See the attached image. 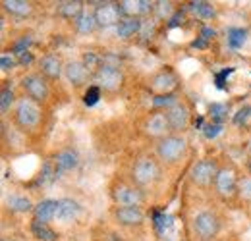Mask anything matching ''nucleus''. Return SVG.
Listing matches in <instances>:
<instances>
[{
    "mask_svg": "<svg viewBox=\"0 0 251 241\" xmlns=\"http://www.w3.org/2000/svg\"><path fill=\"white\" fill-rule=\"evenodd\" d=\"M209 114L213 118V123H222L224 118L228 116V106L226 104H220V102H213L209 106Z\"/></svg>",
    "mask_w": 251,
    "mask_h": 241,
    "instance_id": "obj_30",
    "label": "nucleus"
},
{
    "mask_svg": "<svg viewBox=\"0 0 251 241\" xmlns=\"http://www.w3.org/2000/svg\"><path fill=\"white\" fill-rule=\"evenodd\" d=\"M158 176H160V168H158L157 160L147 158V156L139 158L131 170V180L137 185H149V183L157 181Z\"/></svg>",
    "mask_w": 251,
    "mask_h": 241,
    "instance_id": "obj_1",
    "label": "nucleus"
},
{
    "mask_svg": "<svg viewBox=\"0 0 251 241\" xmlns=\"http://www.w3.org/2000/svg\"><path fill=\"white\" fill-rule=\"evenodd\" d=\"M22 85H24V89L27 91V95L31 96L33 100L43 102V100L49 98V85H47V81H45L41 75H37V73L25 75V77L22 79Z\"/></svg>",
    "mask_w": 251,
    "mask_h": 241,
    "instance_id": "obj_7",
    "label": "nucleus"
},
{
    "mask_svg": "<svg viewBox=\"0 0 251 241\" xmlns=\"http://www.w3.org/2000/svg\"><path fill=\"white\" fill-rule=\"evenodd\" d=\"M35 220H39V222H49V220H52V218H56V212H58V201H54V199H45V201H41L39 205H35Z\"/></svg>",
    "mask_w": 251,
    "mask_h": 241,
    "instance_id": "obj_13",
    "label": "nucleus"
},
{
    "mask_svg": "<svg viewBox=\"0 0 251 241\" xmlns=\"http://www.w3.org/2000/svg\"><path fill=\"white\" fill-rule=\"evenodd\" d=\"M16 118H18V123L22 125V127H35L39 120H41V110H39V106L29 100V98H24L20 104H18V108H16Z\"/></svg>",
    "mask_w": 251,
    "mask_h": 241,
    "instance_id": "obj_6",
    "label": "nucleus"
},
{
    "mask_svg": "<svg viewBox=\"0 0 251 241\" xmlns=\"http://www.w3.org/2000/svg\"><path fill=\"white\" fill-rule=\"evenodd\" d=\"M232 72H234V68H228V70H222L220 73H217V87H220V89L224 87V81H226V77H228Z\"/></svg>",
    "mask_w": 251,
    "mask_h": 241,
    "instance_id": "obj_40",
    "label": "nucleus"
},
{
    "mask_svg": "<svg viewBox=\"0 0 251 241\" xmlns=\"http://www.w3.org/2000/svg\"><path fill=\"white\" fill-rule=\"evenodd\" d=\"M250 118H251V106H244V108H240L238 114L234 116V123H236V125H242V123H246Z\"/></svg>",
    "mask_w": 251,
    "mask_h": 241,
    "instance_id": "obj_36",
    "label": "nucleus"
},
{
    "mask_svg": "<svg viewBox=\"0 0 251 241\" xmlns=\"http://www.w3.org/2000/svg\"><path fill=\"white\" fill-rule=\"evenodd\" d=\"M16 58L12 56V54H2V58H0V68L4 70V72H8V70H12V68H16Z\"/></svg>",
    "mask_w": 251,
    "mask_h": 241,
    "instance_id": "obj_38",
    "label": "nucleus"
},
{
    "mask_svg": "<svg viewBox=\"0 0 251 241\" xmlns=\"http://www.w3.org/2000/svg\"><path fill=\"white\" fill-rule=\"evenodd\" d=\"M122 6L120 4H112V2H106V4H100L95 12V20L99 25H112V24H120L122 20Z\"/></svg>",
    "mask_w": 251,
    "mask_h": 241,
    "instance_id": "obj_8",
    "label": "nucleus"
},
{
    "mask_svg": "<svg viewBox=\"0 0 251 241\" xmlns=\"http://www.w3.org/2000/svg\"><path fill=\"white\" fill-rule=\"evenodd\" d=\"M184 152H186V139L180 135L164 137L157 145V154L166 162H176Z\"/></svg>",
    "mask_w": 251,
    "mask_h": 241,
    "instance_id": "obj_2",
    "label": "nucleus"
},
{
    "mask_svg": "<svg viewBox=\"0 0 251 241\" xmlns=\"http://www.w3.org/2000/svg\"><path fill=\"white\" fill-rule=\"evenodd\" d=\"M116 220L124 226H137L145 220V214L139 207H120L116 211Z\"/></svg>",
    "mask_w": 251,
    "mask_h": 241,
    "instance_id": "obj_12",
    "label": "nucleus"
},
{
    "mask_svg": "<svg viewBox=\"0 0 251 241\" xmlns=\"http://www.w3.org/2000/svg\"><path fill=\"white\" fill-rule=\"evenodd\" d=\"M240 195L244 199H251V178L240 181Z\"/></svg>",
    "mask_w": 251,
    "mask_h": 241,
    "instance_id": "obj_39",
    "label": "nucleus"
},
{
    "mask_svg": "<svg viewBox=\"0 0 251 241\" xmlns=\"http://www.w3.org/2000/svg\"><path fill=\"white\" fill-rule=\"evenodd\" d=\"M217 174H219L217 162L211 160V158H203V160L195 162L193 168H191V172H189L193 183H197V185H207V183H211V181L217 178Z\"/></svg>",
    "mask_w": 251,
    "mask_h": 241,
    "instance_id": "obj_5",
    "label": "nucleus"
},
{
    "mask_svg": "<svg viewBox=\"0 0 251 241\" xmlns=\"http://www.w3.org/2000/svg\"><path fill=\"white\" fill-rule=\"evenodd\" d=\"M31 234L39 241H56V238H58V236H56L45 222H39V220H33Z\"/></svg>",
    "mask_w": 251,
    "mask_h": 241,
    "instance_id": "obj_23",
    "label": "nucleus"
},
{
    "mask_svg": "<svg viewBox=\"0 0 251 241\" xmlns=\"http://www.w3.org/2000/svg\"><path fill=\"white\" fill-rule=\"evenodd\" d=\"M201 37H203L205 41H211V39L217 37V31L213 29V27H203V29H201Z\"/></svg>",
    "mask_w": 251,
    "mask_h": 241,
    "instance_id": "obj_42",
    "label": "nucleus"
},
{
    "mask_svg": "<svg viewBox=\"0 0 251 241\" xmlns=\"http://www.w3.org/2000/svg\"><path fill=\"white\" fill-rule=\"evenodd\" d=\"M81 212V207L77 201L74 199H62L58 201V212H56V220L60 222H72L74 218H77Z\"/></svg>",
    "mask_w": 251,
    "mask_h": 241,
    "instance_id": "obj_14",
    "label": "nucleus"
},
{
    "mask_svg": "<svg viewBox=\"0 0 251 241\" xmlns=\"http://www.w3.org/2000/svg\"><path fill=\"white\" fill-rule=\"evenodd\" d=\"M81 10H83V4L79 0H70V2H62L58 6V12L60 16L68 18V20H77L81 16Z\"/></svg>",
    "mask_w": 251,
    "mask_h": 241,
    "instance_id": "obj_24",
    "label": "nucleus"
},
{
    "mask_svg": "<svg viewBox=\"0 0 251 241\" xmlns=\"http://www.w3.org/2000/svg\"><path fill=\"white\" fill-rule=\"evenodd\" d=\"M215 185H217V191L220 195L228 197L236 191V172L230 170V168H222L219 170L217 178H215Z\"/></svg>",
    "mask_w": 251,
    "mask_h": 241,
    "instance_id": "obj_11",
    "label": "nucleus"
},
{
    "mask_svg": "<svg viewBox=\"0 0 251 241\" xmlns=\"http://www.w3.org/2000/svg\"><path fill=\"white\" fill-rule=\"evenodd\" d=\"M114 201L120 205V207H139L143 203V193L135 187H129V185H120L116 191H114Z\"/></svg>",
    "mask_w": 251,
    "mask_h": 241,
    "instance_id": "obj_10",
    "label": "nucleus"
},
{
    "mask_svg": "<svg viewBox=\"0 0 251 241\" xmlns=\"http://www.w3.org/2000/svg\"><path fill=\"white\" fill-rule=\"evenodd\" d=\"M250 170H251V164H250Z\"/></svg>",
    "mask_w": 251,
    "mask_h": 241,
    "instance_id": "obj_46",
    "label": "nucleus"
},
{
    "mask_svg": "<svg viewBox=\"0 0 251 241\" xmlns=\"http://www.w3.org/2000/svg\"><path fill=\"white\" fill-rule=\"evenodd\" d=\"M122 72L116 68V66H100L95 73V81H97V87L106 91H116L122 85Z\"/></svg>",
    "mask_w": 251,
    "mask_h": 241,
    "instance_id": "obj_4",
    "label": "nucleus"
},
{
    "mask_svg": "<svg viewBox=\"0 0 251 241\" xmlns=\"http://www.w3.org/2000/svg\"><path fill=\"white\" fill-rule=\"evenodd\" d=\"M184 24V14L182 12H176L172 18H170V24H168V27H180Z\"/></svg>",
    "mask_w": 251,
    "mask_h": 241,
    "instance_id": "obj_41",
    "label": "nucleus"
},
{
    "mask_svg": "<svg viewBox=\"0 0 251 241\" xmlns=\"http://www.w3.org/2000/svg\"><path fill=\"white\" fill-rule=\"evenodd\" d=\"M147 133L153 135V137H158V135H164L170 125H168V120H166V114H153L149 120H147Z\"/></svg>",
    "mask_w": 251,
    "mask_h": 241,
    "instance_id": "obj_18",
    "label": "nucleus"
},
{
    "mask_svg": "<svg viewBox=\"0 0 251 241\" xmlns=\"http://www.w3.org/2000/svg\"><path fill=\"white\" fill-rule=\"evenodd\" d=\"M95 25H97V20H95V16H91V14H81L75 20V27H77L79 33H91L95 29Z\"/></svg>",
    "mask_w": 251,
    "mask_h": 241,
    "instance_id": "obj_29",
    "label": "nucleus"
},
{
    "mask_svg": "<svg viewBox=\"0 0 251 241\" xmlns=\"http://www.w3.org/2000/svg\"><path fill=\"white\" fill-rule=\"evenodd\" d=\"M31 62H33L31 52H25V54L20 56V64H24V66H25V64H31Z\"/></svg>",
    "mask_w": 251,
    "mask_h": 241,
    "instance_id": "obj_44",
    "label": "nucleus"
},
{
    "mask_svg": "<svg viewBox=\"0 0 251 241\" xmlns=\"http://www.w3.org/2000/svg\"><path fill=\"white\" fill-rule=\"evenodd\" d=\"M54 164H56L58 172H68V170L75 168L77 166V152L70 151V149L58 152L56 158H54Z\"/></svg>",
    "mask_w": 251,
    "mask_h": 241,
    "instance_id": "obj_20",
    "label": "nucleus"
},
{
    "mask_svg": "<svg viewBox=\"0 0 251 241\" xmlns=\"http://www.w3.org/2000/svg\"><path fill=\"white\" fill-rule=\"evenodd\" d=\"M203 133H205L207 139L219 137L220 133H222V123H209V125H205V127H203Z\"/></svg>",
    "mask_w": 251,
    "mask_h": 241,
    "instance_id": "obj_34",
    "label": "nucleus"
},
{
    "mask_svg": "<svg viewBox=\"0 0 251 241\" xmlns=\"http://www.w3.org/2000/svg\"><path fill=\"white\" fill-rule=\"evenodd\" d=\"M99 64H100V58H99L95 52H87V54L83 56V66H85L87 70H89V68H100Z\"/></svg>",
    "mask_w": 251,
    "mask_h": 241,
    "instance_id": "obj_37",
    "label": "nucleus"
},
{
    "mask_svg": "<svg viewBox=\"0 0 251 241\" xmlns=\"http://www.w3.org/2000/svg\"><path fill=\"white\" fill-rule=\"evenodd\" d=\"M248 41V31L242 27H232L228 29V47L230 48H242Z\"/></svg>",
    "mask_w": 251,
    "mask_h": 241,
    "instance_id": "obj_25",
    "label": "nucleus"
},
{
    "mask_svg": "<svg viewBox=\"0 0 251 241\" xmlns=\"http://www.w3.org/2000/svg\"><path fill=\"white\" fill-rule=\"evenodd\" d=\"M250 151H251V145H250Z\"/></svg>",
    "mask_w": 251,
    "mask_h": 241,
    "instance_id": "obj_45",
    "label": "nucleus"
},
{
    "mask_svg": "<svg viewBox=\"0 0 251 241\" xmlns=\"http://www.w3.org/2000/svg\"><path fill=\"white\" fill-rule=\"evenodd\" d=\"M58 174H60V172H58V168H54L52 162H45V166H43V170H41V176H39L37 183H39V185H49V183H52V181L56 180Z\"/></svg>",
    "mask_w": 251,
    "mask_h": 241,
    "instance_id": "obj_27",
    "label": "nucleus"
},
{
    "mask_svg": "<svg viewBox=\"0 0 251 241\" xmlns=\"http://www.w3.org/2000/svg\"><path fill=\"white\" fill-rule=\"evenodd\" d=\"M99 98H100V87H97V85H91L89 89L85 91V95H83L85 106H95L99 102Z\"/></svg>",
    "mask_w": 251,
    "mask_h": 241,
    "instance_id": "obj_31",
    "label": "nucleus"
},
{
    "mask_svg": "<svg viewBox=\"0 0 251 241\" xmlns=\"http://www.w3.org/2000/svg\"><path fill=\"white\" fill-rule=\"evenodd\" d=\"M2 241H6V240H2Z\"/></svg>",
    "mask_w": 251,
    "mask_h": 241,
    "instance_id": "obj_47",
    "label": "nucleus"
},
{
    "mask_svg": "<svg viewBox=\"0 0 251 241\" xmlns=\"http://www.w3.org/2000/svg\"><path fill=\"white\" fill-rule=\"evenodd\" d=\"M207 43H209V41H205V39L199 35V39H195V41L191 43V47H193V48H205V47H207Z\"/></svg>",
    "mask_w": 251,
    "mask_h": 241,
    "instance_id": "obj_43",
    "label": "nucleus"
},
{
    "mask_svg": "<svg viewBox=\"0 0 251 241\" xmlns=\"http://www.w3.org/2000/svg\"><path fill=\"white\" fill-rule=\"evenodd\" d=\"M2 6H4V10L10 12L12 16L24 18V16H29V14H31V4L25 2V0H4Z\"/></svg>",
    "mask_w": 251,
    "mask_h": 241,
    "instance_id": "obj_21",
    "label": "nucleus"
},
{
    "mask_svg": "<svg viewBox=\"0 0 251 241\" xmlns=\"http://www.w3.org/2000/svg\"><path fill=\"white\" fill-rule=\"evenodd\" d=\"M176 83H178V79H176V75L172 72H160L153 77V89L160 91L162 95L170 93L176 87Z\"/></svg>",
    "mask_w": 251,
    "mask_h": 241,
    "instance_id": "obj_16",
    "label": "nucleus"
},
{
    "mask_svg": "<svg viewBox=\"0 0 251 241\" xmlns=\"http://www.w3.org/2000/svg\"><path fill=\"white\" fill-rule=\"evenodd\" d=\"M41 70H43V73H45L47 77L58 79V77L62 75V62L58 60L56 56L49 54V56H45V58L41 60Z\"/></svg>",
    "mask_w": 251,
    "mask_h": 241,
    "instance_id": "obj_19",
    "label": "nucleus"
},
{
    "mask_svg": "<svg viewBox=\"0 0 251 241\" xmlns=\"http://www.w3.org/2000/svg\"><path fill=\"white\" fill-rule=\"evenodd\" d=\"M120 6H122V12L129 14L131 18L147 14V12L153 10V4L147 2V0H124V2H120Z\"/></svg>",
    "mask_w": 251,
    "mask_h": 241,
    "instance_id": "obj_17",
    "label": "nucleus"
},
{
    "mask_svg": "<svg viewBox=\"0 0 251 241\" xmlns=\"http://www.w3.org/2000/svg\"><path fill=\"white\" fill-rule=\"evenodd\" d=\"M29 45H31V39H29V37H22V39H20V41L14 45V54H16V56H22V54H25Z\"/></svg>",
    "mask_w": 251,
    "mask_h": 241,
    "instance_id": "obj_35",
    "label": "nucleus"
},
{
    "mask_svg": "<svg viewBox=\"0 0 251 241\" xmlns=\"http://www.w3.org/2000/svg\"><path fill=\"white\" fill-rule=\"evenodd\" d=\"M8 205H10V209L16 212H27L35 209L33 207V203L27 199V197H20V195H12L10 199H8Z\"/></svg>",
    "mask_w": 251,
    "mask_h": 241,
    "instance_id": "obj_28",
    "label": "nucleus"
},
{
    "mask_svg": "<svg viewBox=\"0 0 251 241\" xmlns=\"http://www.w3.org/2000/svg\"><path fill=\"white\" fill-rule=\"evenodd\" d=\"M64 73H66L68 81L74 83V85H81V83L87 81V68L83 66V62H70V64H66Z\"/></svg>",
    "mask_w": 251,
    "mask_h": 241,
    "instance_id": "obj_15",
    "label": "nucleus"
},
{
    "mask_svg": "<svg viewBox=\"0 0 251 241\" xmlns=\"http://www.w3.org/2000/svg\"><path fill=\"white\" fill-rule=\"evenodd\" d=\"M139 27H141V22H139L137 18H126V20H122V22L118 24L116 33H118L120 39H129L131 35H135V33L139 31Z\"/></svg>",
    "mask_w": 251,
    "mask_h": 241,
    "instance_id": "obj_22",
    "label": "nucleus"
},
{
    "mask_svg": "<svg viewBox=\"0 0 251 241\" xmlns=\"http://www.w3.org/2000/svg\"><path fill=\"white\" fill-rule=\"evenodd\" d=\"M12 102H14V91L2 89V93H0V110L2 112H8V108L12 106Z\"/></svg>",
    "mask_w": 251,
    "mask_h": 241,
    "instance_id": "obj_33",
    "label": "nucleus"
},
{
    "mask_svg": "<svg viewBox=\"0 0 251 241\" xmlns=\"http://www.w3.org/2000/svg\"><path fill=\"white\" fill-rule=\"evenodd\" d=\"M166 120L172 131H182L189 123V108L184 102H176L172 108L166 110Z\"/></svg>",
    "mask_w": 251,
    "mask_h": 241,
    "instance_id": "obj_9",
    "label": "nucleus"
},
{
    "mask_svg": "<svg viewBox=\"0 0 251 241\" xmlns=\"http://www.w3.org/2000/svg\"><path fill=\"white\" fill-rule=\"evenodd\" d=\"M193 230L201 240H213L220 230V222L217 218V214H213L209 211L199 212L193 218Z\"/></svg>",
    "mask_w": 251,
    "mask_h": 241,
    "instance_id": "obj_3",
    "label": "nucleus"
},
{
    "mask_svg": "<svg viewBox=\"0 0 251 241\" xmlns=\"http://www.w3.org/2000/svg\"><path fill=\"white\" fill-rule=\"evenodd\" d=\"M176 104V96L172 95V93H166V95H158L153 98V106H168V108H172Z\"/></svg>",
    "mask_w": 251,
    "mask_h": 241,
    "instance_id": "obj_32",
    "label": "nucleus"
},
{
    "mask_svg": "<svg viewBox=\"0 0 251 241\" xmlns=\"http://www.w3.org/2000/svg\"><path fill=\"white\" fill-rule=\"evenodd\" d=\"M189 10L191 12H195L199 18H203V20H211V18H215V8H213V4H209V2H189Z\"/></svg>",
    "mask_w": 251,
    "mask_h": 241,
    "instance_id": "obj_26",
    "label": "nucleus"
}]
</instances>
